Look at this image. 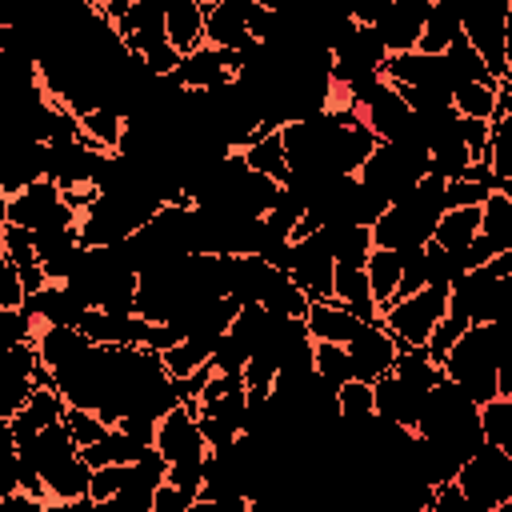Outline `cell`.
Wrapping results in <instances>:
<instances>
[{
	"instance_id": "cell-1",
	"label": "cell",
	"mask_w": 512,
	"mask_h": 512,
	"mask_svg": "<svg viewBox=\"0 0 512 512\" xmlns=\"http://www.w3.org/2000/svg\"><path fill=\"white\" fill-rule=\"evenodd\" d=\"M416 432H424L428 440L452 448L460 460H468L488 436H484V420H480V404L468 396L464 384H456L452 376H444L428 400H424V416L416 424Z\"/></svg>"
},
{
	"instance_id": "cell-2",
	"label": "cell",
	"mask_w": 512,
	"mask_h": 512,
	"mask_svg": "<svg viewBox=\"0 0 512 512\" xmlns=\"http://www.w3.org/2000/svg\"><path fill=\"white\" fill-rule=\"evenodd\" d=\"M356 176L368 188H376L388 204H396V200H404L428 176V152L408 148V144H396V140H380L376 152L364 160V168Z\"/></svg>"
},
{
	"instance_id": "cell-3",
	"label": "cell",
	"mask_w": 512,
	"mask_h": 512,
	"mask_svg": "<svg viewBox=\"0 0 512 512\" xmlns=\"http://www.w3.org/2000/svg\"><path fill=\"white\" fill-rule=\"evenodd\" d=\"M456 480H460V488L476 512H496V508L512 504V456L492 440H484L460 464Z\"/></svg>"
},
{
	"instance_id": "cell-4",
	"label": "cell",
	"mask_w": 512,
	"mask_h": 512,
	"mask_svg": "<svg viewBox=\"0 0 512 512\" xmlns=\"http://www.w3.org/2000/svg\"><path fill=\"white\" fill-rule=\"evenodd\" d=\"M468 44L484 56V64L504 76L512 52V0H456Z\"/></svg>"
},
{
	"instance_id": "cell-5",
	"label": "cell",
	"mask_w": 512,
	"mask_h": 512,
	"mask_svg": "<svg viewBox=\"0 0 512 512\" xmlns=\"http://www.w3.org/2000/svg\"><path fill=\"white\" fill-rule=\"evenodd\" d=\"M444 312H448V292H440V288H420V292H412V296H396L384 312H380V320H384V328L396 336V348L404 352V348H420V344H428V336L436 332V324L444 320Z\"/></svg>"
},
{
	"instance_id": "cell-6",
	"label": "cell",
	"mask_w": 512,
	"mask_h": 512,
	"mask_svg": "<svg viewBox=\"0 0 512 512\" xmlns=\"http://www.w3.org/2000/svg\"><path fill=\"white\" fill-rule=\"evenodd\" d=\"M156 448L168 460H188V456H208V440L200 428V400H180L176 408H168L156 424Z\"/></svg>"
},
{
	"instance_id": "cell-7",
	"label": "cell",
	"mask_w": 512,
	"mask_h": 512,
	"mask_svg": "<svg viewBox=\"0 0 512 512\" xmlns=\"http://www.w3.org/2000/svg\"><path fill=\"white\" fill-rule=\"evenodd\" d=\"M348 356H352L356 380H380L384 372H392L400 348H396V336L384 328V320H364L348 340Z\"/></svg>"
},
{
	"instance_id": "cell-8",
	"label": "cell",
	"mask_w": 512,
	"mask_h": 512,
	"mask_svg": "<svg viewBox=\"0 0 512 512\" xmlns=\"http://www.w3.org/2000/svg\"><path fill=\"white\" fill-rule=\"evenodd\" d=\"M356 112H360V120H364L380 140H404L408 128H412V108H408V100L400 96V88H396L388 76L356 104Z\"/></svg>"
},
{
	"instance_id": "cell-9",
	"label": "cell",
	"mask_w": 512,
	"mask_h": 512,
	"mask_svg": "<svg viewBox=\"0 0 512 512\" xmlns=\"http://www.w3.org/2000/svg\"><path fill=\"white\" fill-rule=\"evenodd\" d=\"M64 204H68L64 188H60L56 180L44 176V180H32L28 188L4 196V200H0V220H4V224H28V228H40V224H48Z\"/></svg>"
},
{
	"instance_id": "cell-10",
	"label": "cell",
	"mask_w": 512,
	"mask_h": 512,
	"mask_svg": "<svg viewBox=\"0 0 512 512\" xmlns=\"http://www.w3.org/2000/svg\"><path fill=\"white\" fill-rule=\"evenodd\" d=\"M292 280L308 292V300H328L332 284H336V260L332 252L320 244V236H300L292 240Z\"/></svg>"
},
{
	"instance_id": "cell-11",
	"label": "cell",
	"mask_w": 512,
	"mask_h": 512,
	"mask_svg": "<svg viewBox=\"0 0 512 512\" xmlns=\"http://www.w3.org/2000/svg\"><path fill=\"white\" fill-rule=\"evenodd\" d=\"M376 388V412L400 428H416L424 416V400L432 388H416L412 380H404L400 372H384L380 380H372Z\"/></svg>"
},
{
	"instance_id": "cell-12",
	"label": "cell",
	"mask_w": 512,
	"mask_h": 512,
	"mask_svg": "<svg viewBox=\"0 0 512 512\" xmlns=\"http://www.w3.org/2000/svg\"><path fill=\"white\" fill-rule=\"evenodd\" d=\"M428 12H432V0H388L384 16L372 28L388 44V52H412V48H420V32H424Z\"/></svg>"
},
{
	"instance_id": "cell-13",
	"label": "cell",
	"mask_w": 512,
	"mask_h": 512,
	"mask_svg": "<svg viewBox=\"0 0 512 512\" xmlns=\"http://www.w3.org/2000/svg\"><path fill=\"white\" fill-rule=\"evenodd\" d=\"M512 248V196L508 192H492L484 200V220H480V236L472 240V248L464 252V264L476 268L484 260H492L496 252Z\"/></svg>"
},
{
	"instance_id": "cell-14",
	"label": "cell",
	"mask_w": 512,
	"mask_h": 512,
	"mask_svg": "<svg viewBox=\"0 0 512 512\" xmlns=\"http://www.w3.org/2000/svg\"><path fill=\"white\" fill-rule=\"evenodd\" d=\"M64 412H68L64 392H60V388H52V384H36V392L28 396V404H24L20 412L4 416V420H8V428H12V440H16V444H24V440H32L40 428H48V424L64 420Z\"/></svg>"
},
{
	"instance_id": "cell-15",
	"label": "cell",
	"mask_w": 512,
	"mask_h": 512,
	"mask_svg": "<svg viewBox=\"0 0 512 512\" xmlns=\"http://www.w3.org/2000/svg\"><path fill=\"white\" fill-rule=\"evenodd\" d=\"M24 308H28L40 324H76V328H80V320H84V312H88V304H84L64 280H52V284H44L40 292H32V296L24 300Z\"/></svg>"
},
{
	"instance_id": "cell-16",
	"label": "cell",
	"mask_w": 512,
	"mask_h": 512,
	"mask_svg": "<svg viewBox=\"0 0 512 512\" xmlns=\"http://www.w3.org/2000/svg\"><path fill=\"white\" fill-rule=\"evenodd\" d=\"M304 324H308L312 340H336V344H348L352 332H356L364 320H360L344 300L328 296V300H312V304H308Z\"/></svg>"
},
{
	"instance_id": "cell-17",
	"label": "cell",
	"mask_w": 512,
	"mask_h": 512,
	"mask_svg": "<svg viewBox=\"0 0 512 512\" xmlns=\"http://www.w3.org/2000/svg\"><path fill=\"white\" fill-rule=\"evenodd\" d=\"M164 24H168V40L180 52H192L204 44L208 4L204 0H164Z\"/></svg>"
},
{
	"instance_id": "cell-18",
	"label": "cell",
	"mask_w": 512,
	"mask_h": 512,
	"mask_svg": "<svg viewBox=\"0 0 512 512\" xmlns=\"http://www.w3.org/2000/svg\"><path fill=\"white\" fill-rule=\"evenodd\" d=\"M228 76H236L232 68H228V60H224V48H216V44H200V48H192V52H184V60H180V68H176V80L184 84V88H212V84H220V80H228Z\"/></svg>"
},
{
	"instance_id": "cell-19",
	"label": "cell",
	"mask_w": 512,
	"mask_h": 512,
	"mask_svg": "<svg viewBox=\"0 0 512 512\" xmlns=\"http://www.w3.org/2000/svg\"><path fill=\"white\" fill-rule=\"evenodd\" d=\"M316 236L332 252L336 264H368V256L376 248L372 228H364V224H324V228H316Z\"/></svg>"
},
{
	"instance_id": "cell-20",
	"label": "cell",
	"mask_w": 512,
	"mask_h": 512,
	"mask_svg": "<svg viewBox=\"0 0 512 512\" xmlns=\"http://www.w3.org/2000/svg\"><path fill=\"white\" fill-rule=\"evenodd\" d=\"M36 344H40V356H44V364L56 372V368H64V364H72L76 356H84L96 340H88L76 324H40V332H36Z\"/></svg>"
},
{
	"instance_id": "cell-21",
	"label": "cell",
	"mask_w": 512,
	"mask_h": 512,
	"mask_svg": "<svg viewBox=\"0 0 512 512\" xmlns=\"http://www.w3.org/2000/svg\"><path fill=\"white\" fill-rule=\"evenodd\" d=\"M468 164H472V148H468V140L460 132V120H456V124H448L432 140V148H428V172H436L444 180H456V176L468 172Z\"/></svg>"
},
{
	"instance_id": "cell-22",
	"label": "cell",
	"mask_w": 512,
	"mask_h": 512,
	"mask_svg": "<svg viewBox=\"0 0 512 512\" xmlns=\"http://www.w3.org/2000/svg\"><path fill=\"white\" fill-rule=\"evenodd\" d=\"M332 296L344 300L360 320H380V304H376V296H372V284H368L364 264H336Z\"/></svg>"
},
{
	"instance_id": "cell-23",
	"label": "cell",
	"mask_w": 512,
	"mask_h": 512,
	"mask_svg": "<svg viewBox=\"0 0 512 512\" xmlns=\"http://www.w3.org/2000/svg\"><path fill=\"white\" fill-rule=\"evenodd\" d=\"M480 220H484V204L448 208V212L440 216V224H436V236H432V240H440L448 252L464 256V252L472 248V240L480 236Z\"/></svg>"
},
{
	"instance_id": "cell-24",
	"label": "cell",
	"mask_w": 512,
	"mask_h": 512,
	"mask_svg": "<svg viewBox=\"0 0 512 512\" xmlns=\"http://www.w3.org/2000/svg\"><path fill=\"white\" fill-rule=\"evenodd\" d=\"M460 36H464L460 4H456V0H432V12H428L424 32H420V52H444V48L456 44Z\"/></svg>"
},
{
	"instance_id": "cell-25",
	"label": "cell",
	"mask_w": 512,
	"mask_h": 512,
	"mask_svg": "<svg viewBox=\"0 0 512 512\" xmlns=\"http://www.w3.org/2000/svg\"><path fill=\"white\" fill-rule=\"evenodd\" d=\"M364 272H368L372 296H376V304H380V312H384V308L396 300V292H400V272H404L400 252H396V248H372Z\"/></svg>"
},
{
	"instance_id": "cell-26",
	"label": "cell",
	"mask_w": 512,
	"mask_h": 512,
	"mask_svg": "<svg viewBox=\"0 0 512 512\" xmlns=\"http://www.w3.org/2000/svg\"><path fill=\"white\" fill-rule=\"evenodd\" d=\"M240 152H244V160H248L256 172H264V176H272V180L284 184V176H288V152H284L280 128H260V136H256L248 148H240Z\"/></svg>"
},
{
	"instance_id": "cell-27",
	"label": "cell",
	"mask_w": 512,
	"mask_h": 512,
	"mask_svg": "<svg viewBox=\"0 0 512 512\" xmlns=\"http://www.w3.org/2000/svg\"><path fill=\"white\" fill-rule=\"evenodd\" d=\"M452 104L460 116H476V120H496L500 116V84H484V80H472V84H460L452 92Z\"/></svg>"
},
{
	"instance_id": "cell-28",
	"label": "cell",
	"mask_w": 512,
	"mask_h": 512,
	"mask_svg": "<svg viewBox=\"0 0 512 512\" xmlns=\"http://www.w3.org/2000/svg\"><path fill=\"white\" fill-rule=\"evenodd\" d=\"M80 136L104 152H116L120 140H124V116L112 112V108H92V112H80Z\"/></svg>"
},
{
	"instance_id": "cell-29",
	"label": "cell",
	"mask_w": 512,
	"mask_h": 512,
	"mask_svg": "<svg viewBox=\"0 0 512 512\" xmlns=\"http://www.w3.org/2000/svg\"><path fill=\"white\" fill-rule=\"evenodd\" d=\"M424 252H428V284H432V288H440V292H452V284L468 272L464 256L448 252L440 240H428V244H424Z\"/></svg>"
},
{
	"instance_id": "cell-30",
	"label": "cell",
	"mask_w": 512,
	"mask_h": 512,
	"mask_svg": "<svg viewBox=\"0 0 512 512\" xmlns=\"http://www.w3.org/2000/svg\"><path fill=\"white\" fill-rule=\"evenodd\" d=\"M336 412H340V420H364V416H372L376 412V388H372V380H348V384H340L336 388Z\"/></svg>"
},
{
	"instance_id": "cell-31",
	"label": "cell",
	"mask_w": 512,
	"mask_h": 512,
	"mask_svg": "<svg viewBox=\"0 0 512 512\" xmlns=\"http://www.w3.org/2000/svg\"><path fill=\"white\" fill-rule=\"evenodd\" d=\"M480 420L484 436L512 456V396H492L488 404H480Z\"/></svg>"
},
{
	"instance_id": "cell-32",
	"label": "cell",
	"mask_w": 512,
	"mask_h": 512,
	"mask_svg": "<svg viewBox=\"0 0 512 512\" xmlns=\"http://www.w3.org/2000/svg\"><path fill=\"white\" fill-rule=\"evenodd\" d=\"M316 372L340 388L352 380V356H348V344H336V340H316Z\"/></svg>"
},
{
	"instance_id": "cell-33",
	"label": "cell",
	"mask_w": 512,
	"mask_h": 512,
	"mask_svg": "<svg viewBox=\"0 0 512 512\" xmlns=\"http://www.w3.org/2000/svg\"><path fill=\"white\" fill-rule=\"evenodd\" d=\"M64 424H68V432L76 436V444H80V448L96 444V440H100V436H108V428H112L96 408H76V404H68Z\"/></svg>"
},
{
	"instance_id": "cell-34",
	"label": "cell",
	"mask_w": 512,
	"mask_h": 512,
	"mask_svg": "<svg viewBox=\"0 0 512 512\" xmlns=\"http://www.w3.org/2000/svg\"><path fill=\"white\" fill-rule=\"evenodd\" d=\"M400 260H404V272H400V292L396 296H412V292L428 288V252H424V244L404 248Z\"/></svg>"
},
{
	"instance_id": "cell-35",
	"label": "cell",
	"mask_w": 512,
	"mask_h": 512,
	"mask_svg": "<svg viewBox=\"0 0 512 512\" xmlns=\"http://www.w3.org/2000/svg\"><path fill=\"white\" fill-rule=\"evenodd\" d=\"M488 160L500 176H512V112L496 116L492 120V148H488Z\"/></svg>"
},
{
	"instance_id": "cell-36",
	"label": "cell",
	"mask_w": 512,
	"mask_h": 512,
	"mask_svg": "<svg viewBox=\"0 0 512 512\" xmlns=\"http://www.w3.org/2000/svg\"><path fill=\"white\" fill-rule=\"evenodd\" d=\"M128 476H132V464H100V468L92 472V500L104 508V504L128 484Z\"/></svg>"
},
{
	"instance_id": "cell-37",
	"label": "cell",
	"mask_w": 512,
	"mask_h": 512,
	"mask_svg": "<svg viewBox=\"0 0 512 512\" xmlns=\"http://www.w3.org/2000/svg\"><path fill=\"white\" fill-rule=\"evenodd\" d=\"M0 324H4V336H8V344H16V340H36V332H40V320L20 304V308H0Z\"/></svg>"
},
{
	"instance_id": "cell-38",
	"label": "cell",
	"mask_w": 512,
	"mask_h": 512,
	"mask_svg": "<svg viewBox=\"0 0 512 512\" xmlns=\"http://www.w3.org/2000/svg\"><path fill=\"white\" fill-rule=\"evenodd\" d=\"M24 300H28V288H24V280H20L16 260L0 256V308H20Z\"/></svg>"
},
{
	"instance_id": "cell-39",
	"label": "cell",
	"mask_w": 512,
	"mask_h": 512,
	"mask_svg": "<svg viewBox=\"0 0 512 512\" xmlns=\"http://www.w3.org/2000/svg\"><path fill=\"white\" fill-rule=\"evenodd\" d=\"M192 504H196V492H192V488H180V484L164 480V484L156 488L152 512H192Z\"/></svg>"
},
{
	"instance_id": "cell-40",
	"label": "cell",
	"mask_w": 512,
	"mask_h": 512,
	"mask_svg": "<svg viewBox=\"0 0 512 512\" xmlns=\"http://www.w3.org/2000/svg\"><path fill=\"white\" fill-rule=\"evenodd\" d=\"M492 192L484 188V184H476V180H468V176H456V180H448V208H468V204H484Z\"/></svg>"
},
{
	"instance_id": "cell-41",
	"label": "cell",
	"mask_w": 512,
	"mask_h": 512,
	"mask_svg": "<svg viewBox=\"0 0 512 512\" xmlns=\"http://www.w3.org/2000/svg\"><path fill=\"white\" fill-rule=\"evenodd\" d=\"M496 384H500V396H512V348L496 364Z\"/></svg>"
},
{
	"instance_id": "cell-42",
	"label": "cell",
	"mask_w": 512,
	"mask_h": 512,
	"mask_svg": "<svg viewBox=\"0 0 512 512\" xmlns=\"http://www.w3.org/2000/svg\"><path fill=\"white\" fill-rule=\"evenodd\" d=\"M500 84H508V88H512V52H508V68H504V76H500Z\"/></svg>"
},
{
	"instance_id": "cell-43",
	"label": "cell",
	"mask_w": 512,
	"mask_h": 512,
	"mask_svg": "<svg viewBox=\"0 0 512 512\" xmlns=\"http://www.w3.org/2000/svg\"><path fill=\"white\" fill-rule=\"evenodd\" d=\"M496 192H508V196H512V176H500V188H496Z\"/></svg>"
}]
</instances>
